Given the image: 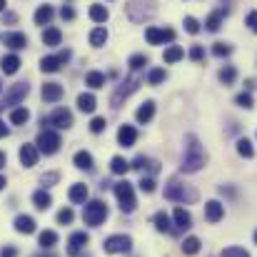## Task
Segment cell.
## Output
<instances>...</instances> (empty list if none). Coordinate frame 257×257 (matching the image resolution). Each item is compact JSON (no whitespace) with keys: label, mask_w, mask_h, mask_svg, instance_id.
Instances as JSON below:
<instances>
[{"label":"cell","mask_w":257,"mask_h":257,"mask_svg":"<svg viewBox=\"0 0 257 257\" xmlns=\"http://www.w3.org/2000/svg\"><path fill=\"white\" fill-rule=\"evenodd\" d=\"M220 25H222V10L212 13V15L205 20V28H207L210 33H217V30H220Z\"/></svg>","instance_id":"60d3db41"},{"label":"cell","mask_w":257,"mask_h":257,"mask_svg":"<svg viewBox=\"0 0 257 257\" xmlns=\"http://www.w3.org/2000/svg\"><path fill=\"white\" fill-rule=\"evenodd\" d=\"M38 242H40L43 250H50V247L58 242V232H55V230H43L40 237H38Z\"/></svg>","instance_id":"4dcf8cb0"},{"label":"cell","mask_w":257,"mask_h":257,"mask_svg":"<svg viewBox=\"0 0 257 257\" xmlns=\"http://www.w3.org/2000/svg\"><path fill=\"white\" fill-rule=\"evenodd\" d=\"M45 122L55 125L58 130H68V127L73 125V112H70L68 107H55V110H53V115H50L48 120L43 117V125H45Z\"/></svg>","instance_id":"ba28073f"},{"label":"cell","mask_w":257,"mask_h":257,"mask_svg":"<svg viewBox=\"0 0 257 257\" xmlns=\"http://www.w3.org/2000/svg\"><path fill=\"white\" fill-rule=\"evenodd\" d=\"M5 165H8V155H5V153H0V170H3Z\"/></svg>","instance_id":"91938a15"},{"label":"cell","mask_w":257,"mask_h":257,"mask_svg":"<svg viewBox=\"0 0 257 257\" xmlns=\"http://www.w3.org/2000/svg\"><path fill=\"white\" fill-rule=\"evenodd\" d=\"M3 10H5V0H0V13H3Z\"/></svg>","instance_id":"be15d7a7"},{"label":"cell","mask_w":257,"mask_h":257,"mask_svg":"<svg viewBox=\"0 0 257 257\" xmlns=\"http://www.w3.org/2000/svg\"><path fill=\"white\" fill-rule=\"evenodd\" d=\"M217 78H220V83H222V85H232V83H235V78H237V70H235L232 65H225V68L217 73Z\"/></svg>","instance_id":"d590c367"},{"label":"cell","mask_w":257,"mask_h":257,"mask_svg":"<svg viewBox=\"0 0 257 257\" xmlns=\"http://www.w3.org/2000/svg\"><path fill=\"white\" fill-rule=\"evenodd\" d=\"M200 237H185V242H182V252L185 255H197L200 252Z\"/></svg>","instance_id":"f35d334b"},{"label":"cell","mask_w":257,"mask_h":257,"mask_svg":"<svg viewBox=\"0 0 257 257\" xmlns=\"http://www.w3.org/2000/svg\"><path fill=\"white\" fill-rule=\"evenodd\" d=\"M107 18H110V13H107L105 5H90V20L92 23H105Z\"/></svg>","instance_id":"d6a6232c"},{"label":"cell","mask_w":257,"mask_h":257,"mask_svg":"<svg viewBox=\"0 0 257 257\" xmlns=\"http://www.w3.org/2000/svg\"><path fill=\"white\" fill-rule=\"evenodd\" d=\"M68 197H70V202H75V205L85 202V200H87V185H83V182H75V185L70 187Z\"/></svg>","instance_id":"603a6c76"},{"label":"cell","mask_w":257,"mask_h":257,"mask_svg":"<svg viewBox=\"0 0 257 257\" xmlns=\"http://www.w3.org/2000/svg\"><path fill=\"white\" fill-rule=\"evenodd\" d=\"M8 133H10V130H8V125L0 120V138H8Z\"/></svg>","instance_id":"680465c9"},{"label":"cell","mask_w":257,"mask_h":257,"mask_svg":"<svg viewBox=\"0 0 257 257\" xmlns=\"http://www.w3.org/2000/svg\"><path fill=\"white\" fill-rule=\"evenodd\" d=\"M87 242H90L87 232H73L70 240H68V255H80Z\"/></svg>","instance_id":"9a60e30c"},{"label":"cell","mask_w":257,"mask_h":257,"mask_svg":"<svg viewBox=\"0 0 257 257\" xmlns=\"http://www.w3.org/2000/svg\"><path fill=\"white\" fill-rule=\"evenodd\" d=\"M130 168L133 170H138V172H145V170H150V172H158L160 170V165L155 163V160H150V158H145V155H138L133 163H130Z\"/></svg>","instance_id":"d6986e66"},{"label":"cell","mask_w":257,"mask_h":257,"mask_svg":"<svg viewBox=\"0 0 257 257\" xmlns=\"http://www.w3.org/2000/svg\"><path fill=\"white\" fill-rule=\"evenodd\" d=\"M53 15H55V10H53L50 5H40V8L35 10V23H38V25H50Z\"/></svg>","instance_id":"4316f807"},{"label":"cell","mask_w":257,"mask_h":257,"mask_svg":"<svg viewBox=\"0 0 257 257\" xmlns=\"http://www.w3.org/2000/svg\"><path fill=\"white\" fill-rule=\"evenodd\" d=\"M205 217H207V222H220L222 217H225V205L220 202V200H210V202H205Z\"/></svg>","instance_id":"4fadbf2b"},{"label":"cell","mask_w":257,"mask_h":257,"mask_svg":"<svg viewBox=\"0 0 257 257\" xmlns=\"http://www.w3.org/2000/svg\"><path fill=\"white\" fill-rule=\"evenodd\" d=\"M60 40H63V33H60L58 28H45V30H43V43H45V45L55 48V45H60Z\"/></svg>","instance_id":"83f0119b"},{"label":"cell","mask_w":257,"mask_h":257,"mask_svg":"<svg viewBox=\"0 0 257 257\" xmlns=\"http://www.w3.org/2000/svg\"><path fill=\"white\" fill-rule=\"evenodd\" d=\"M107 43V30L102 28V25H97L92 33H90V45H95V48H102Z\"/></svg>","instance_id":"f546056e"},{"label":"cell","mask_w":257,"mask_h":257,"mask_svg":"<svg viewBox=\"0 0 257 257\" xmlns=\"http://www.w3.org/2000/svg\"><path fill=\"white\" fill-rule=\"evenodd\" d=\"M155 0H130L127 3V18L133 23H145L155 15Z\"/></svg>","instance_id":"7a4b0ae2"},{"label":"cell","mask_w":257,"mask_h":257,"mask_svg":"<svg viewBox=\"0 0 257 257\" xmlns=\"http://www.w3.org/2000/svg\"><path fill=\"white\" fill-rule=\"evenodd\" d=\"M155 230H158V232H175V227L170 225L168 212H158V215H155Z\"/></svg>","instance_id":"1f68e13d"},{"label":"cell","mask_w":257,"mask_h":257,"mask_svg":"<svg viewBox=\"0 0 257 257\" xmlns=\"http://www.w3.org/2000/svg\"><path fill=\"white\" fill-rule=\"evenodd\" d=\"M3 40H5V45H8L10 50H23V48L28 45L25 33H5V35H3Z\"/></svg>","instance_id":"e0dca14e"},{"label":"cell","mask_w":257,"mask_h":257,"mask_svg":"<svg viewBox=\"0 0 257 257\" xmlns=\"http://www.w3.org/2000/svg\"><path fill=\"white\" fill-rule=\"evenodd\" d=\"M15 232L20 235H33L35 232V220L30 215H18L15 217Z\"/></svg>","instance_id":"ac0fdd59"},{"label":"cell","mask_w":257,"mask_h":257,"mask_svg":"<svg viewBox=\"0 0 257 257\" xmlns=\"http://www.w3.org/2000/svg\"><path fill=\"white\" fill-rule=\"evenodd\" d=\"M145 65H148V58H145V55H133V58H130V70H133V73L143 70Z\"/></svg>","instance_id":"7bdbcfd3"},{"label":"cell","mask_w":257,"mask_h":257,"mask_svg":"<svg viewBox=\"0 0 257 257\" xmlns=\"http://www.w3.org/2000/svg\"><path fill=\"white\" fill-rule=\"evenodd\" d=\"M3 187H5V177L0 175V190H3Z\"/></svg>","instance_id":"6125c7cd"},{"label":"cell","mask_w":257,"mask_h":257,"mask_svg":"<svg viewBox=\"0 0 257 257\" xmlns=\"http://www.w3.org/2000/svg\"><path fill=\"white\" fill-rule=\"evenodd\" d=\"M0 68H3V73H5V75H15V73H18V68H20V58H18L15 53H10V55H3V60H0Z\"/></svg>","instance_id":"44dd1931"},{"label":"cell","mask_w":257,"mask_h":257,"mask_svg":"<svg viewBox=\"0 0 257 257\" xmlns=\"http://www.w3.org/2000/svg\"><path fill=\"white\" fill-rule=\"evenodd\" d=\"M138 85H140V78H135V75H133V78H127L122 85L115 90V95H112V107H120L122 97H127V95H130V92H133Z\"/></svg>","instance_id":"30bf717a"},{"label":"cell","mask_w":257,"mask_h":257,"mask_svg":"<svg viewBox=\"0 0 257 257\" xmlns=\"http://www.w3.org/2000/svg\"><path fill=\"white\" fill-rule=\"evenodd\" d=\"M0 257H18V250H15V247H3V250H0Z\"/></svg>","instance_id":"9f6ffc18"},{"label":"cell","mask_w":257,"mask_h":257,"mask_svg":"<svg viewBox=\"0 0 257 257\" xmlns=\"http://www.w3.org/2000/svg\"><path fill=\"white\" fill-rule=\"evenodd\" d=\"M245 23H247V28H250L252 33H257V10H252V13L247 15V20H245Z\"/></svg>","instance_id":"11a10c76"},{"label":"cell","mask_w":257,"mask_h":257,"mask_svg":"<svg viewBox=\"0 0 257 257\" xmlns=\"http://www.w3.org/2000/svg\"><path fill=\"white\" fill-rule=\"evenodd\" d=\"M115 197H117V202H120V210H122V212H133V210L138 207L135 190H133V185H130L127 180H122V182H117V185H115Z\"/></svg>","instance_id":"277c9868"},{"label":"cell","mask_w":257,"mask_h":257,"mask_svg":"<svg viewBox=\"0 0 257 257\" xmlns=\"http://www.w3.org/2000/svg\"><path fill=\"white\" fill-rule=\"evenodd\" d=\"M73 163H75L78 170H92V155L87 150H78L75 158H73Z\"/></svg>","instance_id":"484cf974"},{"label":"cell","mask_w":257,"mask_h":257,"mask_svg":"<svg viewBox=\"0 0 257 257\" xmlns=\"http://www.w3.org/2000/svg\"><path fill=\"white\" fill-rule=\"evenodd\" d=\"M185 30H187L190 35H197V33H200V23H197L192 15H187V18H185Z\"/></svg>","instance_id":"7dc6e473"},{"label":"cell","mask_w":257,"mask_h":257,"mask_svg":"<svg viewBox=\"0 0 257 257\" xmlns=\"http://www.w3.org/2000/svg\"><path fill=\"white\" fill-rule=\"evenodd\" d=\"M165 200H172V202H192V200H197V192L195 190H187L177 180H170L168 187H165Z\"/></svg>","instance_id":"5b68a950"},{"label":"cell","mask_w":257,"mask_h":257,"mask_svg":"<svg viewBox=\"0 0 257 257\" xmlns=\"http://www.w3.org/2000/svg\"><path fill=\"white\" fill-rule=\"evenodd\" d=\"M33 205H35L38 210H48V207L53 205L50 192H48V190H38V192H33Z\"/></svg>","instance_id":"d4e9b609"},{"label":"cell","mask_w":257,"mask_h":257,"mask_svg":"<svg viewBox=\"0 0 257 257\" xmlns=\"http://www.w3.org/2000/svg\"><path fill=\"white\" fill-rule=\"evenodd\" d=\"M63 97V85L60 83H45L43 85V100L45 102H58Z\"/></svg>","instance_id":"ffe728a7"},{"label":"cell","mask_w":257,"mask_h":257,"mask_svg":"<svg viewBox=\"0 0 257 257\" xmlns=\"http://www.w3.org/2000/svg\"><path fill=\"white\" fill-rule=\"evenodd\" d=\"M140 190H143V192H155V180L143 175V180H140Z\"/></svg>","instance_id":"816d5d0a"},{"label":"cell","mask_w":257,"mask_h":257,"mask_svg":"<svg viewBox=\"0 0 257 257\" xmlns=\"http://www.w3.org/2000/svg\"><path fill=\"white\" fill-rule=\"evenodd\" d=\"M105 217H107V205H105L102 200H90V202L85 205V212H83L85 225L97 227V225H102V222H105Z\"/></svg>","instance_id":"3957f363"},{"label":"cell","mask_w":257,"mask_h":257,"mask_svg":"<svg viewBox=\"0 0 257 257\" xmlns=\"http://www.w3.org/2000/svg\"><path fill=\"white\" fill-rule=\"evenodd\" d=\"M172 222H175V232H182V230L192 227V217H190V212H187L185 207H175Z\"/></svg>","instance_id":"5bb4252c"},{"label":"cell","mask_w":257,"mask_h":257,"mask_svg":"<svg viewBox=\"0 0 257 257\" xmlns=\"http://www.w3.org/2000/svg\"><path fill=\"white\" fill-rule=\"evenodd\" d=\"M222 257H250V252L242 250V247H225V250H222Z\"/></svg>","instance_id":"681fc988"},{"label":"cell","mask_w":257,"mask_h":257,"mask_svg":"<svg viewBox=\"0 0 257 257\" xmlns=\"http://www.w3.org/2000/svg\"><path fill=\"white\" fill-rule=\"evenodd\" d=\"M255 245H257V230H255Z\"/></svg>","instance_id":"e7e4bbea"},{"label":"cell","mask_w":257,"mask_h":257,"mask_svg":"<svg viewBox=\"0 0 257 257\" xmlns=\"http://www.w3.org/2000/svg\"><path fill=\"white\" fill-rule=\"evenodd\" d=\"M110 170L115 172V175H125V172L130 170V163H127L122 155H115V158L110 160Z\"/></svg>","instance_id":"e575fe53"},{"label":"cell","mask_w":257,"mask_h":257,"mask_svg":"<svg viewBox=\"0 0 257 257\" xmlns=\"http://www.w3.org/2000/svg\"><path fill=\"white\" fill-rule=\"evenodd\" d=\"M35 145H38V150L40 153H45V155H55L58 150H60V135L55 133V130H40V135H38V140H35Z\"/></svg>","instance_id":"8992f818"},{"label":"cell","mask_w":257,"mask_h":257,"mask_svg":"<svg viewBox=\"0 0 257 257\" xmlns=\"http://www.w3.org/2000/svg\"><path fill=\"white\" fill-rule=\"evenodd\" d=\"M30 92V85L28 83H18V85H13L8 92H5V105L10 107V105H18L20 100H25V95Z\"/></svg>","instance_id":"7c38bea8"},{"label":"cell","mask_w":257,"mask_h":257,"mask_svg":"<svg viewBox=\"0 0 257 257\" xmlns=\"http://www.w3.org/2000/svg\"><path fill=\"white\" fill-rule=\"evenodd\" d=\"M58 180H60V175H58V172H45V175L40 177V185H43V190H45V187H53Z\"/></svg>","instance_id":"f6af8a7d"},{"label":"cell","mask_w":257,"mask_h":257,"mask_svg":"<svg viewBox=\"0 0 257 257\" xmlns=\"http://www.w3.org/2000/svg\"><path fill=\"white\" fill-rule=\"evenodd\" d=\"M73 217H75V212H73L70 207H63V210L58 212V222H60V225H70Z\"/></svg>","instance_id":"bcb514c9"},{"label":"cell","mask_w":257,"mask_h":257,"mask_svg":"<svg viewBox=\"0 0 257 257\" xmlns=\"http://www.w3.org/2000/svg\"><path fill=\"white\" fill-rule=\"evenodd\" d=\"M107 127V122H105V117H92V122H90V133H102Z\"/></svg>","instance_id":"f907efd6"},{"label":"cell","mask_w":257,"mask_h":257,"mask_svg":"<svg viewBox=\"0 0 257 257\" xmlns=\"http://www.w3.org/2000/svg\"><path fill=\"white\" fill-rule=\"evenodd\" d=\"M0 92H3V85H0Z\"/></svg>","instance_id":"03108f58"},{"label":"cell","mask_w":257,"mask_h":257,"mask_svg":"<svg viewBox=\"0 0 257 257\" xmlns=\"http://www.w3.org/2000/svg\"><path fill=\"white\" fill-rule=\"evenodd\" d=\"M153 115H155V102H153V100L143 102V105L138 107V112H135V117H138V122H140V125L150 122V120H153Z\"/></svg>","instance_id":"7402d4cb"},{"label":"cell","mask_w":257,"mask_h":257,"mask_svg":"<svg viewBox=\"0 0 257 257\" xmlns=\"http://www.w3.org/2000/svg\"><path fill=\"white\" fill-rule=\"evenodd\" d=\"M60 18H63V20H73V18H75V10H73L70 5H63V8H60Z\"/></svg>","instance_id":"db71d44e"},{"label":"cell","mask_w":257,"mask_h":257,"mask_svg":"<svg viewBox=\"0 0 257 257\" xmlns=\"http://www.w3.org/2000/svg\"><path fill=\"white\" fill-rule=\"evenodd\" d=\"M182 55H185V50H182L180 45H170V48L165 50V55H163V60H165L168 65H172V63H177V60H180Z\"/></svg>","instance_id":"8d00e7d4"},{"label":"cell","mask_w":257,"mask_h":257,"mask_svg":"<svg viewBox=\"0 0 257 257\" xmlns=\"http://www.w3.org/2000/svg\"><path fill=\"white\" fill-rule=\"evenodd\" d=\"M135 140H138V130H135L133 125H122V127L117 130V143H120L122 148H133Z\"/></svg>","instance_id":"2e32d148"},{"label":"cell","mask_w":257,"mask_h":257,"mask_svg":"<svg viewBox=\"0 0 257 257\" xmlns=\"http://www.w3.org/2000/svg\"><path fill=\"white\" fill-rule=\"evenodd\" d=\"M230 53H232V48L227 43H215V48H212V55H217V58H227Z\"/></svg>","instance_id":"ee69618b"},{"label":"cell","mask_w":257,"mask_h":257,"mask_svg":"<svg viewBox=\"0 0 257 257\" xmlns=\"http://www.w3.org/2000/svg\"><path fill=\"white\" fill-rule=\"evenodd\" d=\"M202 58H205V50H202V45H192V50H190V60L200 63Z\"/></svg>","instance_id":"f5cc1de1"},{"label":"cell","mask_w":257,"mask_h":257,"mask_svg":"<svg viewBox=\"0 0 257 257\" xmlns=\"http://www.w3.org/2000/svg\"><path fill=\"white\" fill-rule=\"evenodd\" d=\"M102 247H105L107 255H122V252H130L133 237H130V235H110V237L102 242Z\"/></svg>","instance_id":"52a82bcc"},{"label":"cell","mask_w":257,"mask_h":257,"mask_svg":"<svg viewBox=\"0 0 257 257\" xmlns=\"http://www.w3.org/2000/svg\"><path fill=\"white\" fill-rule=\"evenodd\" d=\"M3 23H10L13 25V23H18V15L15 13H3Z\"/></svg>","instance_id":"6f0895ef"},{"label":"cell","mask_w":257,"mask_h":257,"mask_svg":"<svg viewBox=\"0 0 257 257\" xmlns=\"http://www.w3.org/2000/svg\"><path fill=\"white\" fill-rule=\"evenodd\" d=\"M18 158H20L23 168H35L38 165V158H40V150H38V145H23L20 153H18Z\"/></svg>","instance_id":"8fae6325"},{"label":"cell","mask_w":257,"mask_h":257,"mask_svg":"<svg viewBox=\"0 0 257 257\" xmlns=\"http://www.w3.org/2000/svg\"><path fill=\"white\" fill-rule=\"evenodd\" d=\"M237 153H240L242 158H247V160L255 158V148H252V143H250L247 138H240V140H237Z\"/></svg>","instance_id":"74e56055"},{"label":"cell","mask_w":257,"mask_h":257,"mask_svg":"<svg viewBox=\"0 0 257 257\" xmlns=\"http://www.w3.org/2000/svg\"><path fill=\"white\" fill-rule=\"evenodd\" d=\"M95 105H97L95 95H90V92L78 95V110H83V112H92V110H95Z\"/></svg>","instance_id":"f1b7e54d"},{"label":"cell","mask_w":257,"mask_h":257,"mask_svg":"<svg viewBox=\"0 0 257 257\" xmlns=\"http://www.w3.org/2000/svg\"><path fill=\"white\" fill-rule=\"evenodd\" d=\"M85 85H90V87H105V75L102 73H97V70H90L85 75Z\"/></svg>","instance_id":"ab89813d"},{"label":"cell","mask_w":257,"mask_h":257,"mask_svg":"<svg viewBox=\"0 0 257 257\" xmlns=\"http://www.w3.org/2000/svg\"><path fill=\"white\" fill-rule=\"evenodd\" d=\"M28 117H30L28 107H13V110H10V122H13V125H25Z\"/></svg>","instance_id":"836d02e7"},{"label":"cell","mask_w":257,"mask_h":257,"mask_svg":"<svg viewBox=\"0 0 257 257\" xmlns=\"http://www.w3.org/2000/svg\"><path fill=\"white\" fill-rule=\"evenodd\" d=\"M60 65H63L60 55H48V58L40 60V70H43V73H58Z\"/></svg>","instance_id":"cb8c5ba5"},{"label":"cell","mask_w":257,"mask_h":257,"mask_svg":"<svg viewBox=\"0 0 257 257\" xmlns=\"http://www.w3.org/2000/svg\"><path fill=\"white\" fill-rule=\"evenodd\" d=\"M205 160H207V155H205V148L200 145V140H197V135H187L185 138V153H182V165H180V170L182 172H197L205 168Z\"/></svg>","instance_id":"6da1fadb"},{"label":"cell","mask_w":257,"mask_h":257,"mask_svg":"<svg viewBox=\"0 0 257 257\" xmlns=\"http://www.w3.org/2000/svg\"><path fill=\"white\" fill-rule=\"evenodd\" d=\"M163 80H165V70H163V68H155V70L148 73V83H150V85H160Z\"/></svg>","instance_id":"b9f144b4"},{"label":"cell","mask_w":257,"mask_h":257,"mask_svg":"<svg viewBox=\"0 0 257 257\" xmlns=\"http://www.w3.org/2000/svg\"><path fill=\"white\" fill-rule=\"evenodd\" d=\"M235 102H237L240 107H245V110H250V107H252V95H250V92H240V95L235 97Z\"/></svg>","instance_id":"c3c4849f"},{"label":"cell","mask_w":257,"mask_h":257,"mask_svg":"<svg viewBox=\"0 0 257 257\" xmlns=\"http://www.w3.org/2000/svg\"><path fill=\"white\" fill-rule=\"evenodd\" d=\"M145 40L150 45H165V43L175 40V30H170V28H148L145 30Z\"/></svg>","instance_id":"9c48e42d"},{"label":"cell","mask_w":257,"mask_h":257,"mask_svg":"<svg viewBox=\"0 0 257 257\" xmlns=\"http://www.w3.org/2000/svg\"><path fill=\"white\" fill-rule=\"evenodd\" d=\"M33 257H58V255H53V252H40V255H33Z\"/></svg>","instance_id":"94428289"}]
</instances>
